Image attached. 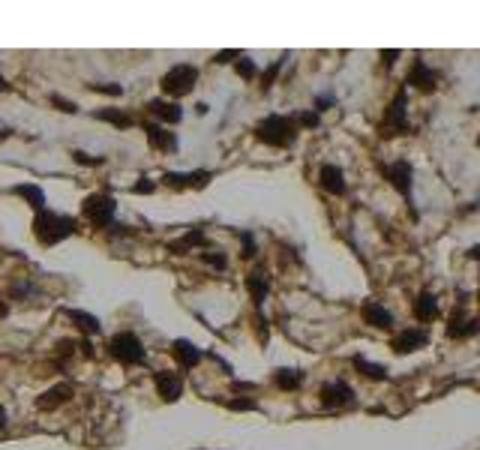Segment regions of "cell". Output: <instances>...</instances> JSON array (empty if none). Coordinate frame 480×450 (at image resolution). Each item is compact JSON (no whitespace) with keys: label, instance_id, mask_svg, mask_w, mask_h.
<instances>
[{"label":"cell","instance_id":"cell-1","mask_svg":"<svg viewBox=\"0 0 480 450\" xmlns=\"http://www.w3.org/2000/svg\"><path fill=\"white\" fill-rule=\"evenodd\" d=\"M78 231V222L72 217H66V213H54V210H39L37 217H33V234H37V240L42 246H54L66 238H72Z\"/></svg>","mask_w":480,"mask_h":450},{"label":"cell","instance_id":"cell-2","mask_svg":"<svg viewBox=\"0 0 480 450\" xmlns=\"http://www.w3.org/2000/svg\"><path fill=\"white\" fill-rule=\"evenodd\" d=\"M255 139L264 141L267 148H292L297 141V127H294V120L285 115H267L259 127H255Z\"/></svg>","mask_w":480,"mask_h":450},{"label":"cell","instance_id":"cell-3","mask_svg":"<svg viewBox=\"0 0 480 450\" xmlns=\"http://www.w3.org/2000/svg\"><path fill=\"white\" fill-rule=\"evenodd\" d=\"M108 354L117 360V364H124V366H136V364H141L144 360V345H141V340L136 333H115L108 340Z\"/></svg>","mask_w":480,"mask_h":450},{"label":"cell","instance_id":"cell-4","mask_svg":"<svg viewBox=\"0 0 480 450\" xmlns=\"http://www.w3.org/2000/svg\"><path fill=\"white\" fill-rule=\"evenodd\" d=\"M195 78H198V70L193 63H177V66H171V70L162 75L160 87L169 96H186L189 90L195 87Z\"/></svg>","mask_w":480,"mask_h":450},{"label":"cell","instance_id":"cell-5","mask_svg":"<svg viewBox=\"0 0 480 450\" xmlns=\"http://www.w3.org/2000/svg\"><path fill=\"white\" fill-rule=\"evenodd\" d=\"M406 99H408V90L399 87L396 96H394V103H390V108H387L384 120H382V135H403V132H411Z\"/></svg>","mask_w":480,"mask_h":450},{"label":"cell","instance_id":"cell-6","mask_svg":"<svg viewBox=\"0 0 480 450\" xmlns=\"http://www.w3.org/2000/svg\"><path fill=\"white\" fill-rule=\"evenodd\" d=\"M115 210H117V205H115V198H111V195L96 193V195L84 198V217L91 219L93 225H111V219H115Z\"/></svg>","mask_w":480,"mask_h":450},{"label":"cell","instance_id":"cell-7","mask_svg":"<svg viewBox=\"0 0 480 450\" xmlns=\"http://www.w3.org/2000/svg\"><path fill=\"white\" fill-rule=\"evenodd\" d=\"M318 399L325 409H345V405L354 402V390L349 387V381H327V385H321L318 390Z\"/></svg>","mask_w":480,"mask_h":450},{"label":"cell","instance_id":"cell-8","mask_svg":"<svg viewBox=\"0 0 480 450\" xmlns=\"http://www.w3.org/2000/svg\"><path fill=\"white\" fill-rule=\"evenodd\" d=\"M429 342V333L423 328H406L399 330L394 340H390V348H394L396 354H408V352H417V348H423Z\"/></svg>","mask_w":480,"mask_h":450},{"label":"cell","instance_id":"cell-9","mask_svg":"<svg viewBox=\"0 0 480 450\" xmlns=\"http://www.w3.org/2000/svg\"><path fill=\"white\" fill-rule=\"evenodd\" d=\"M384 174H387V180L394 184V189L396 193H403L408 201H411V165H408V160H396V162H390L387 168H384Z\"/></svg>","mask_w":480,"mask_h":450},{"label":"cell","instance_id":"cell-10","mask_svg":"<svg viewBox=\"0 0 480 450\" xmlns=\"http://www.w3.org/2000/svg\"><path fill=\"white\" fill-rule=\"evenodd\" d=\"M153 385H156V390H160V397L165 402H177L181 399V393H183V378L177 373H165V369L153 375Z\"/></svg>","mask_w":480,"mask_h":450},{"label":"cell","instance_id":"cell-11","mask_svg":"<svg viewBox=\"0 0 480 450\" xmlns=\"http://www.w3.org/2000/svg\"><path fill=\"white\" fill-rule=\"evenodd\" d=\"M144 132H148V141L153 150H165V153H174L177 150V139L174 132H169L160 123H144Z\"/></svg>","mask_w":480,"mask_h":450},{"label":"cell","instance_id":"cell-12","mask_svg":"<svg viewBox=\"0 0 480 450\" xmlns=\"http://www.w3.org/2000/svg\"><path fill=\"white\" fill-rule=\"evenodd\" d=\"M171 354H174V360L181 364L183 369H193L198 360L205 357V352L198 345H193L189 340H174V345H171Z\"/></svg>","mask_w":480,"mask_h":450},{"label":"cell","instance_id":"cell-13","mask_svg":"<svg viewBox=\"0 0 480 450\" xmlns=\"http://www.w3.org/2000/svg\"><path fill=\"white\" fill-rule=\"evenodd\" d=\"M318 180H321V186H325L330 195H345V174H342L339 165H330V162L321 165Z\"/></svg>","mask_w":480,"mask_h":450},{"label":"cell","instance_id":"cell-14","mask_svg":"<svg viewBox=\"0 0 480 450\" xmlns=\"http://www.w3.org/2000/svg\"><path fill=\"white\" fill-rule=\"evenodd\" d=\"M435 78H439V75L429 70L427 60L417 58L415 63H411V72H408V78H406V84H415V87H420V90H432V87H435Z\"/></svg>","mask_w":480,"mask_h":450},{"label":"cell","instance_id":"cell-15","mask_svg":"<svg viewBox=\"0 0 480 450\" xmlns=\"http://www.w3.org/2000/svg\"><path fill=\"white\" fill-rule=\"evenodd\" d=\"M70 397H72V385H58V387L46 390V393H42V397L37 399V409H39V411H54L58 405H63Z\"/></svg>","mask_w":480,"mask_h":450},{"label":"cell","instance_id":"cell-16","mask_svg":"<svg viewBox=\"0 0 480 450\" xmlns=\"http://www.w3.org/2000/svg\"><path fill=\"white\" fill-rule=\"evenodd\" d=\"M148 111L156 120H162V123H181L183 120L181 105H177V103H165V99H153V103H148Z\"/></svg>","mask_w":480,"mask_h":450},{"label":"cell","instance_id":"cell-17","mask_svg":"<svg viewBox=\"0 0 480 450\" xmlns=\"http://www.w3.org/2000/svg\"><path fill=\"white\" fill-rule=\"evenodd\" d=\"M363 321L370 324V328H390L394 324V315H390L382 303H375V300H370V303H363Z\"/></svg>","mask_w":480,"mask_h":450},{"label":"cell","instance_id":"cell-18","mask_svg":"<svg viewBox=\"0 0 480 450\" xmlns=\"http://www.w3.org/2000/svg\"><path fill=\"white\" fill-rule=\"evenodd\" d=\"M247 291L252 295L255 303H264V297L271 295V276H267L264 270H252L247 276Z\"/></svg>","mask_w":480,"mask_h":450},{"label":"cell","instance_id":"cell-19","mask_svg":"<svg viewBox=\"0 0 480 450\" xmlns=\"http://www.w3.org/2000/svg\"><path fill=\"white\" fill-rule=\"evenodd\" d=\"M415 319H417V321H432V319H439V297L429 295V291L417 295V300H415Z\"/></svg>","mask_w":480,"mask_h":450},{"label":"cell","instance_id":"cell-20","mask_svg":"<svg viewBox=\"0 0 480 450\" xmlns=\"http://www.w3.org/2000/svg\"><path fill=\"white\" fill-rule=\"evenodd\" d=\"M15 195H21V198H27L30 201V207L33 210H46V193H42V186H37V184H18L15 189H13Z\"/></svg>","mask_w":480,"mask_h":450},{"label":"cell","instance_id":"cell-21","mask_svg":"<svg viewBox=\"0 0 480 450\" xmlns=\"http://www.w3.org/2000/svg\"><path fill=\"white\" fill-rule=\"evenodd\" d=\"M66 315L78 324V330L82 333H87V336H93V333H99L103 330V324H99V319L96 315H91V312H82V309H66Z\"/></svg>","mask_w":480,"mask_h":450},{"label":"cell","instance_id":"cell-22","mask_svg":"<svg viewBox=\"0 0 480 450\" xmlns=\"http://www.w3.org/2000/svg\"><path fill=\"white\" fill-rule=\"evenodd\" d=\"M477 328H480L477 319H462V315H453L450 328H448V336H453V340H465V336H474Z\"/></svg>","mask_w":480,"mask_h":450},{"label":"cell","instance_id":"cell-23","mask_svg":"<svg viewBox=\"0 0 480 450\" xmlns=\"http://www.w3.org/2000/svg\"><path fill=\"white\" fill-rule=\"evenodd\" d=\"M273 381H276V387H283V390H297L300 385H304V373L300 369H276V375H273Z\"/></svg>","mask_w":480,"mask_h":450},{"label":"cell","instance_id":"cell-24","mask_svg":"<svg viewBox=\"0 0 480 450\" xmlns=\"http://www.w3.org/2000/svg\"><path fill=\"white\" fill-rule=\"evenodd\" d=\"M205 243H207L205 231H198V229H195V231H186L181 240H171V243H169V250H171V252H189L193 246H205Z\"/></svg>","mask_w":480,"mask_h":450},{"label":"cell","instance_id":"cell-25","mask_svg":"<svg viewBox=\"0 0 480 450\" xmlns=\"http://www.w3.org/2000/svg\"><path fill=\"white\" fill-rule=\"evenodd\" d=\"M351 364H354L357 373H363L370 381H384L387 378V366H382V364H370L366 357H354Z\"/></svg>","mask_w":480,"mask_h":450},{"label":"cell","instance_id":"cell-26","mask_svg":"<svg viewBox=\"0 0 480 450\" xmlns=\"http://www.w3.org/2000/svg\"><path fill=\"white\" fill-rule=\"evenodd\" d=\"M96 117L99 120H108V123H115L117 129H127V127H132V117L129 115H124V111H96Z\"/></svg>","mask_w":480,"mask_h":450},{"label":"cell","instance_id":"cell-27","mask_svg":"<svg viewBox=\"0 0 480 450\" xmlns=\"http://www.w3.org/2000/svg\"><path fill=\"white\" fill-rule=\"evenodd\" d=\"M294 127H297V129H300V127H306V129L318 127V115H316V111H300V115L294 117Z\"/></svg>","mask_w":480,"mask_h":450},{"label":"cell","instance_id":"cell-28","mask_svg":"<svg viewBox=\"0 0 480 450\" xmlns=\"http://www.w3.org/2000/svg\"><path fill=\"white\" fill-rule=\"evenodd\" d=\"M72 160L78 165H103V156H91V153H84V150H75Z\"/></svg>","mask_w":480,"mask_h":450},{"label":"cell","instance_id":"cell-29","mask_svg":"<svg viewBox=\"0 0 480 450\" xmlns=\"http://www.w3.org/2000/svg\"><path fill=\"white\" fill-rule=\"evenodd\" d=\"M238 72L243 78H255V72H259V70H255V63L249 58H238Z\"/></svg>","mask_w":480,"mask_h":450},{"label":"cell","instance_id":"cell-30","mask_svg":"<svg viewBox=\"0 0 480 450\" xmlns=\"http://www.w3.org/2000/svg\"><path fill=\"white\" fill-rule=\"evenodd\" d=\"M228 409L231 411H252V409H259L252 399H228Z\"/></svg>","mask_w":480,"mask_h":450},{"label":"cell","instance_id":"cell-31","mask_svg":"<svg viewBox=\"0 0 480 450\" xmlns=\"http://www.w3.org/2000/svg\"><path fill=\"white\" fill-rule=\"evenodd\" d=\"M91 90H99V94H108V96H120L124 87L120 84H91Z\"/></svg>","mask_w":480,"mask_h":450},{"label":"cell","instance_id":"cell-32","mask_svg":"<svg viewBox=\"0 0 480 450\" xmlns=\"http://www.w3.org/2000/svg\"><path fill=\"white\" fill-rule=\"evenodd\" d=\"M202 258H205V262H207V264H214V267H219V270H222V267H226V255H222V252H205Z\"/></svg>","mask_w":480,"mask_h":450},{"label":"cell","instance_id":"cell-33","mask_svg":"<svg viewBox=\"0 0 480 450\" xmlns=\"http://www.w3.org/2000/svg\"><path fill=\"white\" fill-rule=\"evenodd\" d=\"M153 189H156V184H153V180H148V177H144L141 180V184H136V186H132V193H144V195H148V193H153Z\"/></svg>","mask_w":480,"mask_h":450},{"label":"cell","instance_id":"cell-34","mask_svg":"<svg viewBox=\"0 0 480 450\" xmlns=\"http://www.w3.org/2000/svg\"><path fill=\"white\" fill-rule=\"evenodd\" d=\"M51 103H54V105H60V111H66V115H75V111H78V105H75V103H66V99H60V96H51Z\"/></svg>","mask_w":480,"mask_h":450},{"label":"cell","instance_id":"cell-35","mask_svg":"<svg viewBox=\"0 0 480 450\" xmlns=\"http://www.w3.org/2000/svg\"><path fill=\"white\" fill-rule=\"evenodd\" d=\"M279 70H283V60H276V63L271 66V70H267V75H264V87H271V82L276 78V72H279Z\"/></svg>","mask_w":480,"mask_h":450},{"label":"cell","instance_id":"cell-36","mask_svg":"<svg viewBox=\"0 0 480 450\" xmlns=\"http://www.w3.org/2000/svg\"><path fill=\"white\" fill-rule=\"evenodd\" d=\"M240 238H243V243H247V252H243V255L252 258V255H255V240H252V234H249V231H243Z\"/></svg>","mask_w":480,"mask_h":450},{"label":"cell","instance_id":"cell-37","mask_svg":"<svg viewBox=\"0 0 480 450\" xmlns=\"http://www.w3.org/2000/svg\"><path fill=\"white\" fill-rule=\"evenodd\" d=\"M231 58H240V51H222V54H216V58H214V63H228Z\"/></svg>","mask_w":480,"mask_h":450},{"label":"cell","instance_id":"cell-38","mask_svg":"<svg viewBox=\"0 0 480 450\" xmlns=\"http://www.w3.org/2000/svg\"><path fill=\"white\" fill-rule=\"evenodd\" d=\"M396 58H399V51H387V54H382V60H384L387 66H390V63H394Z\"/></svg>","mask_w":480,"mask_h":450},{"label":"cell","instance_id":"cell-39","mask_svg":"<svg viewBox=\"0 0 480 450\" xmlns=\"http://www.w3.org/2000/svg\"><path fill=\"white\" fill-rule=\"evenodd\" d=\"M330 103H333V96H321V99H318V108H327Z\"/></svg>","mask_w":480,"mask_h":450},{"label":"cell","instance_id":"cell-40","mask_svg":"<svg viewBox=\"0 0 480 450\" xmlns=\"http://www.w3.org/2000/svg\"><path fill=\"white\" fill-rule=\"evenodd\" d=\"M4 426H6V409L0 405V430H4Z\"/></svg>","mask_w":480,"mask_h":450},{"label":"cell","instance_id":"cell-41","mask_svg":"<svg viewBox=\"0 0 480 450\" xmlns=\"http://www.w3.org/2000/svg\"><path fill=\"white\" fill-rule=\"evenodd\" d=\"M0 90H9V82H6L4 75H0Z\"/></svg>","mask_w":480,"mask_h":450},{"label":"cell","instance_id":"cell-42","mask_svg":"<svg viewBox=\"0 0 480 450\" xmlns=\"http://www.w3.org/2000/svg\"><path fill=\"white\" fill-rule=\"evenodd\" d=\"M0 312H6V307H4V303H0Z\"/></svg>","mask_w":480,"mask_h":450}]
</instances>
